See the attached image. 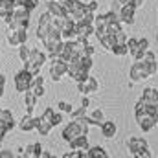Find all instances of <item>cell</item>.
I'll use <instances>...</instances> for the list:
<instances>
[{
    "instance_id": "1",
    "label": "cell",
    "mask_w": 158,
    "mask_h": 158,
    "mask_svg": "<svg viewBox=\"0 0 158 158\" xmlns=\"http://www.w3.org/2000/svg\"><path fill=\"white\" fill-rule=\"evenodd\" d=\"M88 131H90V123H88L86 114H85L83 118H76V119H72V121H68V125L63 127L61 136H63L64 142H70V140L77 138L81 134H86L88 136Z\"/></svg>"
},
{
    "instance_id": "2",
    "label": "cell",
    "mask_w": 158,
    "mask_h": 158,
    "mask_svg": "<svg viewBox=\"0 0 158 158\" xmlns=\"http://www.w3.org/2000/svg\"><path fill=\"white\" fill-rule=\"evenodd\" d=\"M46 59H48V55H46L44 52H40V50H37V48H31L30 59L24 61V68H26L31 76H37V74L40 72V68L44 66Z\"/></svg>"
},
{
    "instance_id": "3",
    "label": "cell",
    "mask_w": 158,
    "mask_h": 158,
    "mask_svg": "<svg viewBox=\"0 0 158 158\" xmlns=\"http://www.w3.org/2000/svg\"><path fill=\"white\" fill-rule=\"evenodd\" d=\"M68 74V63L61 57H53L50 63V77L52 81H63V77Z\"/></svg>"
},
{
    "instance_id": "4",
    "label": "cell",
    "mask_w": 158,
    "mask_h": 158,
    "mask_svg": "<svg viewBox=\"0 0 158 158\" xmlns=\"http://www.w3.org/2000/svg\"><path fill=\"white\" fill-rule=\"evenodd\" d=\"M31 22V11L24 7H15L13 9V24L9 28H28Z\"/></svg>"
},
{
    "instance_id": "5",
    "label": "cell",
    "mask_w": 158,
    "mask_h": 158,
    "mask_svg": "<svg viewBox=\"0 0 158 158\" xmlns=\"http://www.w3.org/2000/svg\"><path fill=\"white\" fill-rule=\"evenodd\" d=\"M28 40V28H7V44L20 46Z\"/></svg>"
},
{
    "instance_id": "6",
    "label": "cell",
    "mask_w": 158,
    "mask_h": 158,
    "mask_svg": "<svg viewBox=\"0 0 158 158\" xmlns=\"http://www.w3.org/2000/svg\"><path fill=\"white\" fill-rule=\"evenodd\" d=\"M31 74L26 70V68H22V70H19L17 74H15V88L19 90V92H26V90H30V85H31Z\"/></svg>"
},
{
    "instance_id": "7",
    "label": "cell",
    "mask_w": 158,
    "mask_h": 158,
    "mask_svg": "<svg viewBox=\"0 0 158 158\" xmlns=\"http://www.w3.org/2000/svg\"><path fill=\"white\" fill-rule=\"evenodd\" d=\"M138 61L142 63V66H143V70L147 72V76H149V77H151L153 74H156V72H158L156 55H155L153 52H149V50H147V52L143 53V57H142V59H138Z\"/></svg>"
},
{
    "instance_id": "8",
    "label": "cell",
    "mask_w": 158,
    "mask_h": 158,
    "mask_svg": "<svg viewBox=\"0 0 158 158\" xmlns=\"http://www.w3.org/2000/svg\"><path fill=\"white\" fill-rule=\"evenodd\" d=\"M134 114H136V123H138V127H140L143 132H149V131L155 129L156 121H155V116H153V114H149V112H134Z\"/></svg>"
},
{
    "instance_id": "9",
    "label": "cell",
    "mask_w": 158,
    "mask_h": 158,
    "mask_svg": "<svg viewBox=\"0 0 158 158\" xmlns=\"http://www.w3.org/2000/svg\"><path fill=\"white\" fill-rule=\"evenodd\" d=\"M77 90L81 92V96H88V94H94V92H98V90H99V83H98V79H96V77L88 76V77L85 79V81L77 83Z\"/></svg>"
},
{
    "instance_id": "10",
    "label": "cell",
    "mask_w": 158,
    "mask_h": 158,
    "mask_svg": "<svg viewBox=\"0 0 158 158\" xmlns=\"http://www.w3.org/2000/svg\"><path fill=\"white\" fill-rule=\"evenodd\" d=\"M147 147H149V143H147V140H145V138L131 136V138L127 140V149L131 151V155H132V156H136L140 151H143V149H147Z\"/></svg>"
},
{
    "instance_id": "11",
    "label": "cell",
    "mask_w": 158,
    "mask_h": 158,
    "mask_svg": "<svg viewBox=\"0 0 158 158\" xmlns=\"http://www.w3.org/2000/svg\"><path fill=\"white\" fill-rule=\"evenodd\" d=\"M50 24H52V15H50L48 11H44V13L40 15V19H39V26H37V33H35L39 40H44V37L48 35Z\"/></svg>"
},
{
    "instance_id": "12",
    "label": "cell",
    "mask_w": 158,
    "mask_h": 158,
    "mask_svg": "<svg viewBox=\"0 0 158 158\" xmlns=\"http://www.w3.org/2000/svg\"><path fill=\"white\" fill-rule=\"evenodd\" d=\"M129 77L132 83H140V81H143V79H147V72L143 70V66H142V63L140 61H136L132 66H131V70H129Z\"/></svg>"
},
{
    "instance_id": "13",
    "label": "cell",
    "mask_w": 158,
    "mask_h": 158,
    "mask_svg": "<svg viewBox=\"0 0 158 158\" xmlns=\"http://www.w3.org/2000/svg\"><path fill=\"white\" fill-rule=\"evenodd\" d=\"M76 33L77 37L88 39L90 35H94V22H83V20L76 22Z\"/></svg>"
},
{
    "instance_id": "14",
    "label": "cell",
    "mask_w": 158,
    "mask_h": 158,
    "mask_svg": "<svg viewBox=\"0 0 158 158\" xmlns=\"http://www.w3.org/2000/svg\"><path fill=\"white\" fill-rule=\"evenodd\" d=\"M17 127H19L22 132H31V131H35V118H33V114H24L22 118L17 121Z\"/></svg>"
},
{
    "instance_id": "15",
    "label": "cell",
    "mask_w": 158,
    "mask_h": 158,
    "mask_svg": "<svg viewBox=\"0 0 158 158\" xmlns=\"http://www.w3.org/2000/svg\"><path fill=\"white\" fill-rule=\"evenodd\" d=\"M30 90L37 96V98H42L44 96V77L40 76V74H37V76H33L31 77V85H30Z\"/></svg>"
},
{
    "instance_id": "16",
    "label": "cell",
    "mask_w": 158,
    "mask_h": 158,
    "mask_svg": "<svg viewBox=\"0 0 158 158\" xmlns=\"http://www.w3.org/2000/svg\"><path fill=\"white\" fill-rule=\"evenodd\" d=\"M134 13H136V7H134V6H121L118 17H119L121 22H125V24H132V22H134Z\"/></svg>"
},
{
    "instance_id": "17",
    "label": "cell",
    "mask_w": 158,
    "mask_h": 158,
    "mask_svg": "<svg viewBox=\"0 0 158 158\" xmlns=\"http://www.w3.org/2000/svg\"><path fill=\"white\" fill-rule=\"evenodd\" d=\"M99 129H101V136H103V138H107V140L114 138V136H116V132H118L116 123H114V121H109V119H105V121L99 125Z\"/></svg>"
},
{
    "instance_id": "18",
    "label": "cell",
    "mask_w": 158,
    "mask_h": 158,
    "mask_svg": "<svg viewBox=\"0 0 158 158\" xmlns=\"http://www.w3.org/2000/svg\"><path fill=\"white\" fill-rule=\"evenodd\" d=\"M0 123L6 125L9 131L17 127V119L13 118V112L9 109H0Z\"/></svg>"
},
{
    "instance_id": "19",
    "label": "cell",
    "mask_w": 158,
    "mask_h": 158,
    "mask_svg": "<svg viewBox=\"0 0 158 158\" xmlns=\"http://www.w3.org/2000/svg\"><path fill=\"white\" fill-rule=\"evenodd\" d=\"M52 123L48 121L46 118H42V116H39V118H35V131L39 132L40 136H48L50 132H52Z\"/></svg>"
},
{
    "instance_id": "20",
    "label": "cell",
    "mask_w": 158,
    "mask_h": 158,
    "mask_svg": "<svg viewBox=\"0 0 158 158\" xmlns=\"http://www.w3.org/2000/svg\"><path fill=\"white\" fill-rule=\"evenodd\" d=\"M48 13L52 15V17H68V13H66V9L63 7V4L61 2H52V0H48Z\"/></svg>"
},
{
    "instance_id": "21",
    "label": "cell",
    "mask_w": 158,
    "mask_h": 158,
    "mask_svg": "<svg viewBox=\"0 0 158 158\" xmlns=\"http://www.w3.org/2000/svg\"><path fill=\"white\" fill-rule=\"evenodd\" d=\"M37 96L31 92V90H26L24 92V107H26V114H33V109L37 107Z\"/></svg>"
},
{
    "instance_id": "22",
    "label": "cell",
    "mask_w": 158,
    "mask_h": 158,
    "mask_svg": "<svg viewBox=\"0 0 158 158\" xmlns=\"http://www.w3.org/2000/svg\"><path fill=\"white\" fill-rule=\"evenodd\" d=\"M68 147H70V149H79V151H86V149L90 147L86 134H81V136H77V138L70 140V142H68Z\"/></svg>"
},
{
    "instance_id": "23",
    "label": "cell",
    "mask_w": 158,
    "mask_h": 158,
    "mask_svg": "<svg viewBox=\"0 0 158 158\" xmlns=\"http://www.w3.org/2000/svg\"><path fill=\"white\" fill-rule=\"evenodd\" d=\"M149 50V40L145 39V37H142V39H138V46H136V50H134V53H132V57H134V61H138V59H142L143 57V53Z\"/></svg>"
},
{
    "instance_id": "24",
    "label": "cell",
    "mask_w": 158,
    "mask_h": 158,
    "mask_svg": "<svg viewBox=\"0 0 158 158\" xmlns=\"http://www.w3.org/2000/svg\"><path fill=\"white\" fill-rule=\"evenodd\" d=\"M40 153H42V145L40 143H28L24 147V156L28 158H40Z\"/></svg>"
},
{
    "instance_id": "25",
    "label": "cell",
    "mask_w": 158,
    "mask_h": 158,
    "mask_svg": "<svg viewBox=\"0 0 158 158\" xmlns=\"http://www.w3.org/2000/svg\"><path fill=\"white\" fill-rule=\"evenodd\" d=\"M86 119H88V123L90 125H101L103 121H105V116H103V110L101 109H96V110H92L90 114H86Z\"/></svg>"
},
{
    "instance_id": "26",
    "label": "cell",
    "mask_w": 158,
    "mask_h": 158,
    "mask_svg": "<svg viewBox=\"0 0 158 158\" xmlns=\"http://www.w3.org/2000/svg\"><path fill=\"white\" fill-rule=\"evenodd\" d=\"M85 155H86V158H107L109 156V153H107L103 147H99V145L88 147V149L85 151Z\"/></svg>"
},
{
    "instance_id": "27",
    "label": "cell",
    "mask_w": 158,
    "mask_h": 158,
    "mask_svg": "<svg viewBox=\"0 0 158 158\" xmlns=\"http://www.w3.org/2000/svg\"><path fill=\"white\" fill-rule=\"evenodd\" d=\"M99 42H101V46H103L107 52H112V48H114V44H116V37H114V33H105V35L99 39Z\"/></svg>"
},
{
    "instance_id": "28",
    "label": "cell",
    "mask_w": 158,
    "mask_h": 158,
    "mask_svg": "<svg viewBox=\"0 0 158 158\" xmlns=\"http://www.w3.org/2000/svg\"><path fill=\"white\" fill-rule=\"evenodd\" d=\"M30 53H31V48H28V46H26V42L19 46V57H20V61H22V63L30 59Z\"/></svg>"
},
{
    "instance_id": "29",
    "label": "cell",
    "mask_w": 158,
    "mask_h": 158,
    "mask_svg": "<svg viewBox=\"0 0 158 158\" xmlns=\"http://www.w3.org/2000/svg\"><path fill=\"white\" fill-rule=\"evenodd\" d=\"M112 53L118 55V57H125V55L129 53V48H127V44H114Z\"/></svg>"
},
{
    "instance_id": "30",
    "label": "cell",
    "mask_w": 158,
    "mask_h": 158,
    "mask_svg": "<svg viewBox=\"0 0 158 158\" xmlns=\"http://www.w3.org/2000/svg\"><path fill=\"white\" fill-rule=\"evenodd\" d=\"M156 96H158V90L156 88H151V86H149V88H143V92H142V98H143L145 101H151V99H155Z\"/></svg>"
},
{
    "instance_id": "31",
    "label": "cell",
    "mask_w": 158,
    "mask_h": 158,
    "mask_svg": "<svg viewBox=\"0 0 158 158\" xmlns=\"http://www.w3.org/2000/svg\"><path fill=\"white\" fill-rule=\"evenodd\" d=\"M57 109H59L63 114H70V112L74 110V107H72L70 103H66V101H59V103H57Z\"/></svg>"
},
{
    "instance_id": "32",
    "label": "cell",
    "mask_w": 158,
    "mask_h": 158,
    "mask_svg": "<svg viewBox=\"0 0 158 158\" xmlns=\"http://www.w3.org/2000/svg\"><path fill=\"white\" fill-rule=\"evenodd\" d=\"M85 114H86V107H83V105H81V107H77V109H74V110L70 112L72 119H76V118H83Z\"/></svg>"
},
{
    "instance_id": "33",
    "label": "cell",
    "mask_w": 158,
    "mask_h": 158,
    "mask_svg": "<svg viewBox=\"0 0 158 158\" xmlns=\"http://www.w3.org/2000/svg\"><path fill=\"white\" fill-rule=\"evenodd\" d=\"M127 48H129V53L132 55L134 53V50H136V46H138V39H134V37H131V39H127Z\"/></svg>"
},
{
    "instance_id": "34",
    "label": "cell",
    "mask_w": 158,
    "mask_h": 158,
    "mask_svg": "<svg viewBox=\"0 0 158 158\" xmlns=\"http://www.w3.org/2000/svg\"><path fill=\"white\" fill-rule=\"evenodd\" d=\"M61 123H63V112H61V110H57V112H53L52 125H53V127H57V125H61Z\"/></svg>"
},
{
    "instance_id": "35",
    "label": "cell",
    "mask_w": 158,
    "mask_h": 158,
    "mask_svg": "<svg viewBox=\"0 0 158 158\" xmlns=\"http://www.w3.org/2000/svg\"><path fill=\"white\" fill-rule=\"evenodd\" d=\"M116 37V44H125L127 42V33H123V30H119L118 33H114Z\"/></svg>"
},
{
    "instance_id": "36",
    "label": "cell",
    "mask_w": 158,
    "mask_h": 158,
    "mask_svg": "<svg viewBox=\"0 0 158 158\" xmlns=\"http://www.w3.org/2000/svg\"><path fill=\"white\" fill-rule=\"evenodd\" d=\"M13 156H15L13 151H9V149H0V158H13Z\"/></svg>"
},
{
    "instance_id": "37",
    "label": "cell",
    "mask_w": 158,
    "mask_h": 158,
    "mask_svg": "<svg viewBox=\"0 0 158 158\" xmlns=\"http://www.w3.org/2000/svg\"><path fill=\"white\" fill-rule=\"evenodd\" d=\"M151 156H153V153L149 151V147H147V149H143V151H140V153L136 155V158H151Z\"/></svg>"
},
{
    "instance_id": "38",
    "label": "cell",
    "mask_w": 158,
    "mask_h": 158,
    "mask_svg": "<svg viewBox=\"0 0 158 158\" xmlns=\"http://www.w3.org/2000/svg\"><path fill=\"white\" fill-rule=\"evenodd\" d=\"M4 88H6V76L0 74V99H2V96H4Z\"/></svg>"
},
{
    "instance_id": "39",
    "label": "cell",
    "mask_w": 158,
    "mask_h": 158,
    "mask_svg": "<svg viewBox=\"0 0 158 158\" xmlns=\"http://www.w3.org/2000/svg\"><path fill=\"white\" fill-rule=\"evenodd\" d=\"M119 9H121V4H119L118 0H112V4H110V11H114V13H119Z\"/></svg>"
},
{
    "instance_id": "40",
    "label": "cell",
    "mask_w": 158,
    "mask_h": 158,
    "mask_svg": "<svg viewBox=\"0 0 158 158\" xmlns=\"http://www.w3.org/2000/svg\"><path fill=\"white\" fill-rule=\"evenodd\" d=\"M98 6H99V4H98L96 0H94V2H88V4H86L88 11H92V13H96V11H98Z\"/></svg>"
},
{
    "instance_id": "41",
    "label": "cell",
    "mask_w": 158,
    "mask_h": 158,
    "mask_svg": "<svg viewBox=\"0 0 158 158\" xmlns=\"http://www.w3.org/2000/svg\"><path fill=\"white\" fill-rule=\"evenodd\" d=\"M7 132H9V129H7L6 125H2V123H0V140H4V136H6Z\"/></svg>"
},
{
    "instance_id": "42",
    "label": "cell",
    "mask_w": 158,
    "mask_h": 158,
    "mask_svg": "<svg viewBox=\"0 0 158 158\" xmlns=\"http://www.w3.org/2000/svg\"><path fill=\"white\" fill-rule=\"evenodd\" d=\"M81 105H83V107H86V109H88V105H90V99H88V98H86V96H83V98H81Z\"/></svg>"
},
{
    "instance_id": "43",
    "label": "cell",
    "mask_w": 158,
    "mask_h": 158,
    "mask_svg": "<svg viewBox=\"0 0 158 158\" xmlns=\"http://www.w3.org/2000/svg\"><path fill=\"white\" fill-rule=\"evenodd\" d=\"M119 4H121V6H134V2H132V0H118Z\"/></svg>"
},
{
    "instance_id": "44",
    "label": "cell",
    "mask_w": 158,
    "mask_h": 158,
    "mask_svg": "<svg viewBox=\"0 0 158 158\" xmlns=\"http://www.w3.org/2000/svg\"><path fill=\"white\" fill-rule=\"evenodd\" d=\"M132 2H134V7L138 9V7H142V6H143V2H145V0H132Z\"/></svg>"
},
{
    "instance_id": "45",
    "label": "cell",
    "mask_w": 158,
    "mask_h": 158,
    "mask_svg": "<svg viewBox=\"0 0 158 158\" xmlns=\"http://www.w3.org/2000/svg\"><path fill=\"white\" fill-rule=\"evenodd\" d=\"M40 156H42V158H52V153H48V151H44V149H42Z\"/></svg>"
},
{
    "instance_id": "46",
    "label": "cell",
    "mask_w": 158,
    "mask_h": 158,
    "mask_svg": "<svg viewBox=\"0 0 158 158\" xmlns=\"http://www.w3.org/2000/svg\"><path fill=\"white\" fill-rule=\"evenodd\" d=\"M155 121H156V123H158V110H156V112H155Z\"/></svg>"
},
{
    "instance_id": "47",
    "label": "cell",
    "mask_w": 158,
    "mask_h": 158,
    "mask_svg": "<svg viewBox=\"0 0 158 158\" xmlns=\"http://www.w3.org/2000/svg\"><path fill=\"white\" fill-rule=\"evenodd\" d=\"M52 2H64V0H52Z\"/></svg>"
},
{
    "instance_id": "48",
    "label": "cell",
    "mask_w": 158,
    "mask_h": 158,
    "mask_svg": "<svg viewBox=\"0 0 158 158\" xmlns=\"http://www.w3.org/2000/svg\"><path fill=\"white\" fill-rule=\"evenodd\" d=\"M0 149H2V140H0Z\"/></svg>"
},
{
    "instance_id": "49",
    "label": "cell",
    "mask_w": 158,
    "mask_h": 158,
    "mask_svg": "<svg viewBox=\"0 0 158 158\" xmlns=\"http://www.w3.org/2000/svg\"><path fill=\"white\" fill-rule=\"evenodd\" d=\"M156 42H158V33H156Z\"/></svg>"
},
{
    "instance_id": "50",
    "label": "cell",
    "mask_w": 158,
    "mask_h": 158,
    "mask_svg": "<svg viewBox=\"0 0 158 158\" xmlns=\"http://www.w3.org/2000/svg\"><path fill=\"white\" fill-rule=\"evenodd\" d=\"M0 2H4V0H0Z\"/></svg>"
},
{
    "instance_id": "51",
    "label": "cell",
    "mask_w": 158,
    "mask_h": 158,
    "mask_svg": "<svg viewBox=\"0 0 158 158\" xmlns=\"http://www.w3.org/2000/svg\"><path fill=\"white\" fill-rule=\"evenodd\" d=\"M13 2H15V0H13Z\"/></svg>"
}]
</instances>
